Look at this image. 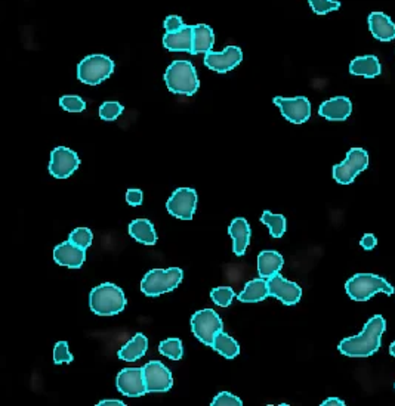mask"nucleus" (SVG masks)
Listing matches in <instances>:
<instances>
[{
	"label": "nucleus",
	"mask_w": 395,
	"mask_h": 406,
	"mask_svg": "<svg viewBox=\"0 0 395 406\" xmlns=\"http://www.w3.org/2000/svg\"><path fill=\"white\" fill-rule=\"evenodd\" d=\"M184 272L180 268L153 269L145 274L141 281V291L148 297H159L173 291L180 286Z\"/></svg>",
	"instance_id": "obj_5"
},
{
	"label": "nucleus",
	"mask_w": 395,
	"mask_h": 406,
	"mask_svg": "<svg viewBox=\"0 0 395 406\" xmlns=\"http://www.w3.org/2000/svg\"><path fill=\"white\" fill-rule=\"evenodd\" d=\"M352 113V104L347 96H337L324 100L319 108V114L330 121H344Z\"/></svg>",
	"instance_id": "obj_17"
},
{
	"label": "nucleus",
	"mask_w": 395,
	"mask_h": 406,
	"mask_svg": "<svg viewBox=\"0 0 395 406\" xmlns=\"http://www.w3.org/2000/svg\"><path fill=\"white\" fill-rule=\"evenodd\" d=\"M166 88L176 95L193 96L199 90L200 81L190 61H173L165 73Z\"/></svg>",
	"instance_id": "obj_3"
},
{
	"label": "nucleus",
	"mask_w": 395,
	"mask_h": 406,
	"mask_svg": "<svg viewBox=\"0 0 395 406\" xmlns=\"http://www.w3.org/2000/svg\"><path fill=\"white\" fill-rule=\"evenodd\" d=\"M129 234L135 241L144 244V246H154L157 242V234L154 225L148 219L132 220L129 225Z\"/></svg>",
	"instance_id": "obj_24"
},
{
	"label": "nucleus",
	"mask_w": 395,
	"mask_h": 406,
	"mask_svg": "<svg viewBox=\"0 0 395 406\" xmlns=\"http://www.w3.org/2000/svg\"><path fill=\"white\" fill-rule=\"evenodd\" d=\"M163 46L170 52H188L193 49V26H184L181 30L166 33Z\"/></svg>",
	"instance_id": "obj_20"
},
{
	"label": "nucleus",
	"mask_w": 395,
	"mask_h": 406,
	"mask_svg": "<svg viewBox=\"0 0 395 406\" xmlns=\"http://www.w3.org/2000/svg\"><path fill=\"white\" fill-rule=\"evenodd\" d=\"M389 353H391V356L395 358V341L389 346Z\"/></svg>",
	"instance_id": "obj_42"
},
{
	"label": "nucleus",
	"mask_w": 395,
	"mask_h": 406,
	"mask_svg": "<svg viewBox=\"0 0 395 406\" xmlns=\"http://www.w3.org/2000/svg\"><path fill=\"white\" fill-rule=\"evenodd\" d=\"M261 222L264 225H267L270 235L272 238H282L286 232V217L279 213H271V212H264L261 216Z\"/></svg>",
	"instance_id": "obj_28"
},
{
	"label": "nucleus",
	"mask_w": 395,
	"mask_h": 406,
	"mask_svg": "<svg viewBox=\"0 0 395 406\" xmlns=\"http://www.w3.org/2000/svg\"><path fill=\"white\" fill-rule=\"evenodd\" d=\"M148 350V338L144 334H135L125 346L118 350L117 356L125 362H135L141 359Z\"/></svg>",
	"instance_id": "obj_22"
},
{
	"label": "nucleus",
	"mask_w": 395,
	"mask_h": 406,
	"mask_svg": "<svg viewBox=\"0 0 395 406\" xmlns=\"http://www.w3.org/2000/svg\"><path fill=\"white\" fill-rule=\"evenodd\" d=\"M367 23L371 36L381 40V42H391L395 37V24L384 12H371L369 15Z\"/></svg>",
	"instance_id": "obj_19"
},
{
	"label": "nucleus",
	"mask_w": 395,
	"mask_h": 406,
	"mask_svg": "<svg viewBox=\"0 0 395 406\" xmlns=\"http://www.w3.org/2000/svg\"><path fill=\"white\" fill-rule=\"evenodd\" d=\"M159 352H160V355H163L172 360H180V359H183V355H184L183 341L180 338L163 340L159 344Z\"/></svg>",
	"instance_id": "obj_29"
},
{
	"label": "nucleus",
	"mask_w": 395,
	"mask_h": 406,
	"mask_svg": "<svg viewBox=\"0 0 395 406\" xmlns=\"http://www.w3.org/2000/svg\"><path fill=\"white\" fill-rule=\"evenodd\" d=\"M243 61V52L237 46H228L222 52H207L205 53V66L216 73H228L235 68Z\"/></svg>",
	"instance_id": "obj_13"
},
{
	"label": "nucleus",
	"mask_w": 395,
	"mask_h": 406,
	"mask_svg": "<svg viewBox=\"0 0 395 406\" xmlns=\"http://www.w3.org/2000/svg\"><path fill=\"white\" fill-rule=\"evenodd\" d=\"M114 71L113 59L106 55H89L77 66V78L85 85L96 86Z\"/></svg>",
	"instance_id": "obj_6"
},
{
	"label": "nucleus",
	"mask_w": 395,
	"mask_h": 406,
	"mask_svg": "<svg viewBox=\"0 0 395 406\" xmlns=\"http://www.w3.org/2000/svg\"><path fill=\"white\" fill-rule=\"evenodd\" d=\"M53 260L59 266L78 269L82 268L83 261L86 260V250L74 246L70 241H66L53 249Z\"/></svg>",
	"instance_id": "obj_16"
},
{
	"label": "nucleus",
	"mask_w": 395,
	"mask_h": 406,
	"mask_svg": "<svg viewBox=\"0 0 395 406\" xmlns=\"http://www.w3.org/2000/svg\"><path fill=\"white\" fill-rule=\"evenodd\" d=\"M212 349L227 359H232L240 353L239 343H237L232 337H230L224 330L216 334L213 344H212Z\"/></svg>",
	"instance_id": "obj_27"
},
{
	"label": "nucleus",
	"mask_w": 395,
	"mask_h": 406,
	"mask_svg": "<svg viewBox=\"0 0 395 406\" xmlns=\"http://www.w3.org/2000/svg\"><path fill=\"white\" fill-rule=\"evenodd\" d=\"M394 387H395V385H394Z\"/></svg>",
	"instance_id": "obj_43"
},
{
	"label": "nucleus",
	"mask_w": 395,
	"mask_h": 406,
	"mask_svg": "<svg viewBox=\"0 0 395 406\" xmlns=\"http://www.w3.org/2000/svg\"><path fill=\"white\" fill-rule=\"evenodd\" d=\"M73 359L74 358L68 349V343L67 341H58L53 348V362L56 365L71 363Z\"/></svg>",
	"instance_id": "obj_34"
},
{
	"label": "nucleus",
	"mask_w": 395,
	"mask_h": 406,
	"mask_svg": "<svg viewBox=\"0 0 395 406\" xmlns=\"http://www.w3.org/2000/svg\"><path fill=\"white\" fill-rule=\"evenodd\" d=\"M91 311L98 316H114L126 308L123 290L111 282H104L95 287L89 296Z\"/></svg>",
	"instance_id": "obj_2"
},
{
	"label": "nucleus",
	"mask_w": 395,
	"mask_h": 406,
	"mask_svg": "<svg viewBox=\"0 0 395 406\" xmlns=\"http://www.w3.org/2000/svg\"><path fill=\"white\" fill-rule=\"evenodd\" d=\"M386 322L381 315H374L364 325L359 335L344 338L339 343V352L349 358H367L376 353L381 348V337L385 333Z\"/></svg>",
	"instance_id": "obj_1"
},
{
	"label": "nucleus",
	"mask_w": 395,
	"mask_h": 406,
	"mask_svg": "<svg viewBox=\"0 0 395 406\" xmlns=\"http://www.w3.org/2000/svg\"><path fill=\"white\" fill-rule=\"evenodd\" d=\"M234 297L235 293L231 287H216L210 291V298L215 304H218L220 308H228Z\"/></svg>",
	"instance_id": "obj_31"
},
{
	"label": "nucleus",
	"mask_w": 395,
	"mask_h": 406,
	"mask_svg": "<svg viewBox=\"0 0 395 406\" xmlns=\"http://www.w3.org/2000/svg\"><path fill=\"white\" fill-rule=\"evenodd\" d=\"M78 166H81V158L73 150L58 147L51 152L48 170L56 179H67L78 169Z\"/></svg>",
	"instance_id": "obj_12"
},
{
	"label": "nucleus",
	"mask_w": 395,
	"mask_h": 406,
	"mask_svg": "<svg viewBox=\"0 0 395 406\" xmlns=\"http://www.w3.org/2000/svg\"><path fill=\"white\" fill-rule=\"evenodd\" d=\"M369 167V154L363 148H351L341 165L333 166V177L341 185H349Z\"/></svg>",
	"instance_id": "obj_7"
},
{
	"label": "nucleus",
	"mask_w": 395,
	"mask_h": 406,
	"mask_svg": "<svg viewBox=\"0 0 395 406\" xmlns=\"http://www.w3.org/2000/svg\"><path fill=\"white\" fill-rule=\"evenodd\" d=\"M308 2L312 12L317 15H326L341 8V2H338V0H308Z\"/></svg>",
	"instance_id": "obj_33"
},
{
	"label": "nucleus",
	"mask_w": 395,
	"mask_h": 406,
	"mask_svg": "<svg viewBox=\"0 0 395 406\" xmlns=\"http://www.w3.org/2000/svg\"><path fill=\"white\" fill-rule=\"evenodd\" d=\"M98 405L100 406H125V402H122V400H101Z\"/></svg>",
	"instance_id": "obj_41"
},
{
	"label": "nucleus",
	"mask_w": 395,
	"mask_h": 406,
	"mask_svg": "<svg viewBox=\"0 0 395 406\" xmlns=\"http://www.w3.org/2000/svg\"><path fill=\"white\" fill-rule=\"evenodd\" d=\"M191 330L197 340L212 348L216 334L224 330V323L221 316L213 309H203L193 315Z\"/></svg>",
	"instance_id": "obj_8"
},
{
	"label": "nucleus",
	"mask_w": 395,
	"mask_h": 406,
	"mask_svg": "<svg viewBox=\"0 0 395 406\" xmlns=\"http://www.w3.org/2000/svg\"><path fill=\"white\" fill-rule=\"evenodd\" d=\"M210 405L212 406H242L243 402L240 397L231 395L230 392H221L220 395H216L213 397Z\"/></svg>",
	"instance_id": "obj_36"
},
{
	"label": "nucleus",
	"mask_w": 395,
	"mask_h": 406,
	"mask_svg": "<svg viewBox=\"0 0 395 406\" xmlns=\"http://www.w3.org/2000/svg\"><path fill=\"white\" fill-rule=\"evenodd\" d=\"M59 105L68 113H82L86 108V103L77 95H64L59 98Z\"/></svg>",
	"instance_id": "obj_32"
},
{
	"label": "nucleus",
	"mask_w": 395,
	"mask_h": 406,
	"mask_svg": "<svg viewBox=\"0 0 395 406\" xmlns=\"http://www.w3.org/2000/svg\"><path fill=\"white\" fill-rule=\"evenodd\" d=\"M228 234L232 238V251L235 256H243L250 244V225L243 217H237L231 222Z\"/></svg>",
	"instance_id": "obj_18"
},
{
	"label": "nucleus",
	"mask_w": 395,
	"mask_h": 406,
	"mask_svg": "<svg viewBox=\"0 0 395 406\" xmlns=\"http://www.w3.org/2000/svg\"><path fill=\"white\" fill-rule=\"evenodd\" d=\"M143 375L148 393L169 392L173 385V377L160 360H151L143 367Z\"/></svg>",
	"instance_id": "obj_9"
},
{
	"label": "nucleus",
	"mask_w": 395,
	"mask_h": 406,
	"mask_svg": "<svg viewBox=\"0 0 395 406\" xmlns=\"http://www.w3.org/2000/svg\"><path fill=\"white\" fill-rule=\"evenodd\" d=\"M322 405H323V406H329V405H339V406H344L345 402H344L342 399H338V397H329V399H326Z\"/></svg>",
	"instance_id": "obj_40"
},
{
	"label": "nucleus",
	"mask_w": 395,
	"mask_h": 406,
	"mask_svg": "<svg viewBox=\"0 0 395 406\" xmlns=\"http://www.w3.org/2000/svg\"><path fill=\"white\" fill-rule=\"evenodd\" d=\"M270 296L279 298L286 306H293V304L299 303L302 297V288L298 283L290 282L283 278L280 274H275L267 279Z\"/></svg>",
	"instance_id": "obj_14"
},
{
	"label": "nucleus",
	"mask_w": 395,
	"mask_h": 406,
	"mask_svg": "<svg viewBox=\"0 0 395 406\" xmlns=\"http://www.w3.org/2000/svg\"><path fill=\"white\" fill-rule=\"evenodd\" d=\"M283 256L277 251H261L258 256V274L261 278L268 279L275 274H280L283 268Z\"/></svg>",
	"instance_id": "obj_26"
},
{
	"label": "nucleus",
	"mask_w": 395,
	"mask_h": 406,
	"mask_svg": "<svg viewBox=\"0 0 395 406\" xmlns=\"http://www.w3.org/2000/svg\"><path fill=\"white\" fill-rule=\"evenodd\" d=\"M195 207L197 192L193 188H178L166 202L168 213L181 220H191L195 213Z\"/></svg>",
	"instance_id": "obj_10"
},
{
	"label": "nucleus",
	"mask_w": 395,
	"mask_h": 406,
	"mask_svg": "<svg viewBox=\"0 0 395 406\" xmlns=\"http://www.w3.org/2000/svg\"><path fill=\"white\" fill-rule=\"evenodd\" d=\"M215 43L213 30L206 24L193 26V49L191 55L207 53L212 51Z\"/></svg>",
	"instance_id": "obj_23"
},
{
	"label": "nucleus",
	"mask_w": 395,
	"mask_h": 406,
	"mask_svg": "<svg viewBox=\"0 0 395 406\" xmlns=\"http://www.w3.org/2000/svg\"><path fill=\"white\" fill-rule=\"evenodd\" d=\"M349 73L352 76H361L366 78L378 77L382 73V66L379 63L378 56L367 55V56H357L351 61Z\"/></svg>",
	"instance_id": "obj_21"
},
{
	"label": "nucleus",
	"mask_w": 395,
	"mask_h": 406,
	"mask_svg": "<svg viewBox=\"0 0 395 406\" xmlns=\"http://www.w3.org/2000/svg\"><path fill=\"white\" fill-rule=\"evenodd\" d=\"M376 244H378V239L373 234H364L361 241H360V246L364 250H367V251H370V250H373L374 247H376Z\"/></svg>",
	"instance_id": "obj_39"
},
{
	"label": "nucleus",
	"mask_w": 395,
	"mask_h": 406,
	"mask_svg": "<svg viewBox=\"0 0 395 406\" xmlns=\"http://www.w3.org/2000/svg\"><path fill=\"white\" fill-rule=\"evenodd\" d=\"M144 194L141 189H128L126 192V202L132 207H138L143 204Z\"/></svg>",
	"instance_id": "obj_38"
},
{
	"label": "nucleus",
	"mask_w": 395,
	"mask_h": 406,
	"mask_svg": "<svg viewBox=\"0 0 395 406\" xmlns=\"http://www.w3.org/2000/svg\"><path fill=\"white\" fill-rule=\"evenodd\" d=\"M184 21H183V18L181 16H178V15H170L165 19V23H163V27L166 30V33H173V31H178V30H181L184 27Z\"/></svg>",
	"instance_id": "obj_37"
},
{
	"label": "nucleus",
	"mask_w": 395,
	"mask_h": 406,
	"mask_svg": "<svg viewBox=\"0 0 395 406\" xmlns=\"http://www.w3.org/2000/svg\"><path fill=\"white\" fill-rule=\"evenodd\" d=\"M270 297V290H268V282L264 278L252 279L246 283L245 290L237 296V300L242 303H260Z\"/></svg>",
	"instance_id": "obj_25"
},
{
	"label": "nucleus",
	"mask_w": 395,
	"mask_h": 406,
	"mask_svg": "<svg viewBox=\"0 0 395 406\" xmlns=\"http://www.w3.org/2000/svg\"><path fill=\"white\" fill-rule=\"evenodd\" d=\"M117 390L128 397H141L147 392L143 368H125L117 374Z\"/></svg>",
	"instance_id": "obj_15"
},
{
	"label": "nucleus",
	"mask_w": 395,
	"mask_h": 406,
	"mask_svg": "<svg viewBox=\"0 0 395 406\" xmlns=\"http://www.w3.org/2000/svg\"><path fill=\"white\" fill-rule=\"evenodd\" d=\"M68 241L73 242L74 246L86 250V249L91 247V244H92V241H93V234H92V231L88 229V228H76V229L70 234Z\"/></svg>",
	"instance_id": "obj_30"
},
{
	"label": "nucleus",
	"mask_w": 395,
	"mask_h": 406,
	"mask_svg": "<svg viewBox=\"0 0 395 406\" xmlns=\"http://www.w3.org/2000/svg\"><path fill=\"white\" fill-rule=\"evenodd\" d=\"M274 104L280 108L283 117L293 125H302L311 117V104L308 98L305 96H296V98L275 96Z\"/></svg>",
	"instance_id": "obj_11"
},
{
	"label": "nucleus",
	"mask_w": 395,
	"mask_h": 406,
	"mask_svg": "<svg viewBox=\"0 0 395 406\" xmlns=\"http://www.w3.org/2000/svg\"><path fill=\"white\" fill-rule=\"evenodd\" d=\"M123 111H125V107L122 104L113 103V100H110V103H104L100 107V117L103 120H106V121H113L118 115H120Z\"/></svg>",
	"instance_id": "obj_35"
},
{
	"label": "nucleus",
	"mask_w": 395,
	"mask_h": 406,
	"mask_svg": "<svg viewBox=\"0 0 395 406\" xmlns=\"http://www.w3.org/2000/svg\"><path fill=\"white\" fill-rule=\"evenodd\" d=\"M345 290L347 294L355 301H367L378 293H385L386 296H394L395 293L394 287L385 278L373 274L354 275L347 281Z\"/></svg>",
	"instance_id": "obj_4"
}]
</instances>
